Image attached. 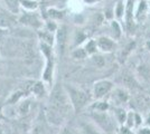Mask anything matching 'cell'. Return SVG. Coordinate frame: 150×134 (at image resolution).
Segmentation results:
<instances>
[{"label": "cell", "instance_id": "obj_19", "mask_svg": "<svg viewBox=\"0 0 150 134\" xmlns=\"http://www.w3.org/2000/svg\"><path fill=\"white\" fill-rule=\"evenodd\" d=\"M96 51V43L94 40H90L86 45V51L88 54H93L94 51Z\"/></svg>", "mask_w": 150, "mask_h": 134}, {"label": "cell", "instance_id": "obj_9", "mask_svg": "<svg viewBox=\"0 0 150 134\" xmlns=\"http://www.w3.org/2000/svg\"><path fill=\"white\" fill-rule=\"evenodd\" d=\"M146 9H147V4H146V1H144V0H141V1L139 2L137 13H136V17H137V19H141V18L144 17V13H146Z\"/></svg>", "mask_w": 150, "mask_h": 134}, {"label": "cell", "instance_id": "obj_6", "mask_svg": "<svg viewBox=\"0 0 150 134\" xmlns=\"http://www.w3.org/2000/svg\"><path fill=\"white\" fill-rule=\"evenodd\" d=\"M125 20H127V25H128V28L130 29L132 27V18H133V2L131 0L128 1V5H127V10H125Z\"/></svg>", "mask_w": 150, "mask_h": 134}, {"label": "cell", "instance_id": "obj_1", "mask_svg": "<svg viewBox=\"0 0 150 134\" xmlns=\"http://www.w3.org/2000/svg\"><path fill=\"white\" fill-rule=\"evenodd\" d=\"M69 106V97L67 92L58 84L56 85L50 97V105L46 111L47 120L54 125H59Z\"/></svg>", "mask_w": 150, "mask_h": 134}, {"label": "cell", "instance_id": "obj_8", "mask_svg": "<svg viewBox=\"0 0 150 134\" xmlns=\"http://www.w3.org/2000/svg\"><path fill=\"white\" fill-rule=\"evenodd\" d=\"M20 21H21L23 24L33 26V27H38V26H39V21H38L37 18H36L35 16H33V15H26V16H24V17L20 19Z\"/></svg>", "mask_w": 150, "mask_h": 134}, {"label": "cell", "instance_id": "obj_26", "mask_svg": "<svg viewBox=\"0 0 150 134\" xmlns=\"http://www.w3.org/2000/svg\"><path fill=\"white\" fill-rule=\"evenodd\" d=\"M40 36H42L43 40L46 41V43H48V44H52V43H53L52 36H50V35H47V34H43V35H40ZM44 41H43V43H44Z\"/></svg>", "mask_w": 150, "mask_h": 134}, {"label": "cell", "instance_id": "obj_32", "mask_svg": "<svg viewBox=\"0 0 150 134\" xmlns=\"http://www.w3.org/2000/svg\"><path fill=\"white\" fill-rule=\"evenodd\" d=\"M85 1H88V2H93V1H96V0H85Z\"/></svg>", "mask_w": 150, "mask_h": 134}, {"label": "cell", "instance_id": "obj_22", "mask_svg": "<svg viewBox=\"0 0 150 134\" xmlns=\"http://www.w3.org/2000/svg\"><path fill=\"white\" fill-rule=\"evenodd\" d=\"M125 83L127 85H129V86H136L137 85V82L134 81V78H132V76H129V75H127L125 76Z\"/></svg>", "mask_w": 150, "mask_h": 134}, {"label": "cell", "instance_id": "obj_31", "mask_svg": "<svg viewBox=\"0 0 150 134\" xmlns=\"http://www.w3.org/2000/svg\"><path fill=\"white\" fill-rule=\"evenodd\" d=\"M147 47L149 48V51H150V41H148V43H147Z\"/></svg>", "mask_w": 150, "mask_h": 134}, {"label": "cell", "instance_id": "obj_16", "mask_svg": "<svg viewBox=\"0 0 150 134\" xmlns=\"http://www.w3.org/2000/svg\"><path fill=\"white\" fill-rule=\"evenodd\" d=\"M93 63L96 65V67L102 68L104 65H105V60L102 56H94L93 57Z\"/></svg>", "mask_w": 150, "mask_h": 134}, {"label": "cell", "instance_id": "obj_14", "mask_svg": "<svg viewBox=\"0 0 150 134\" xmlns=\"http://www.w3.org/2000/svg\"><path fill=\"white\" fill-rule=\"evenodd\" d=\"M29 106H30V103L29 101H24L19 105V113L21 115H25L29 112Z\"/></svg>", "mask_w": 150, "mask_h": 134}, {"label": "cell", "instance_id": "obj_13", "mask_svg": "<svg viewBox=\"0 0 150 134\" xmlns=\"http://www.w3.org/2000/svg\"><path fill=\"white\" fill-rule=\"evenodd\" d=\"M115 115H117V119H118V121L121 123V124H123L125 123V120H127V113H125V111L123 109H117V112H115Z\"/></svg>", "mask_w": 150, "mask_h": 134}, {"label": "cell", "instance_id": "obj_20", "mask_svg": "<svg viewBox=\"0 0 150 134\" xmlns=\"http://www.w3.org/2000/svg\"><path fill=\"white\" fill-rule=\"evenodd\" d=\"M109 107V105L106 103H96L93 105V109H95L99 112H105V109Z\"/></svg>", "mask_w": 150, "mask_h": 134}, {"label": "cell", "instance_id": "obj_5", "mask_svg": "<svg viewBox=\"0 0 150 134\" xmlns=\"http://www.w3.org/2000/svg\"><path fill=\"white\" fill-rule=\"evenodd\" d=\"M98 47L104 51H111L114 47V43L106 37H101L98 40Z\"/></svg>", "mask_w": 150, "mask_h": 134}, {"label": "cell", "instance_id": "obj_21", "mask_svg": "<svg viewBox=\"0 0 150 134\" xmlns=\"http://www.w3.org/2000/svg\"><path fill=\"white\" fill-rule=\"evenodd\" d=\"M21 4H24V7L28 8V9H35L37 8V4L34 1H29V0H21Z\"/></svg>", "mask_w": 150, "mask_h": 134}, {"label": "cell", "instance_id": "obj_29", "mask_svg": "<svg viewBox=\"0 0 150 134\" xmlns=\"http://www.w3.org/2000/svg\"><path fill=\"white\" fill-rule=\"evenodd\" d=\"M123 13V10H122V4H119L118 5V9H117V16H121Z\"/></svg>", "mask_w": 150, "mask_h": 134}, {"label": "cell", "instance_id": "obj_28", "mask_svg": "<svg viewBox=\"0 0 150 134\" xmlns=\"http://www.w3.org/2000/svg\"><path fill=\"white\" fill-rule=\"evenodd\" d=\"M134 124H136V126H138L139 124H141V119H140V116L138 114H134Z\"/></svg>", "mask_w": 150, "mask_h": 134}, {"label": "cell", "instance_id": "obj_34", "mask_svg": "<svg viewBox=\"0 0 150 134\" xmlns=\"http://www.w3.org/2000/svg\"><path fill=\"white\" fill-rule=\"evenodd\" d=\"M0 134H1V130H0Z\"/></svg>", "mask_w": 150, "mask_h": 134}, {"label": "cell", "instance_id": "obj_23", "mask_svg": "<svg viewBox=\"0 0 150 134\" xmlns=\"http://www.w3.org/2000/svg\"><path fill=\"white\" fill-rule=\"evenodd\" d=\"M86 55V53L83 51V49H76V51L73 53V56L75 58H84Z\"/></svg>", "mask_w": 150, "mask_h": 134}, {"label": "cell", "instance_id": "obj_3", "mask_svg": "<svg viewBox=\"0 0 150 134\" xmlns=\"http://www.w3.org/2000/svg\"><path fill=\"white\" fill-rule=\"evenodd\" d=\"M112 88V83L110 81H99L94 84L93 87V95L95 98H101L108 94Z\"/></svg>", "mask_w": 150, "mask_h": 134}, {"label": "cell", "instance_id": "obj_15", "mask_svg": "<svg viewBox=\"0 0 150 134\" xmlns=\"http://www.w3.org/2000/svg\"><path fill=\"white\" fill-rule=\"evenodd\" d=\"M31 134H46L44 125L40 124V123H37L36 125H34L33 131H31Z\"/></svg>", "mask_w": 150, "mask_h": 134}, {"label": "cell", "instance_id": "obj_17", "mask_svg": "<svg viewBox=\"0 0 150 134\" xmlns=\"http://www.w3.org/2000/svg\"><path fill=\"white\" fill-rule=\"evenodd\" d=\"M23 92L21 91H18V92H16V93H13V96L9 98V101H8V104H13V103L18 102V100L23 96Z\"/></svg>", "mask_w": 150, "mask_h": 134}, {"label": "cell", "instance_id": "obj_27", "mask_svg": "<svg viewBox=\"0 0 150 134\" xmlns=\"http://www.w3.org/2000/svg\"><path fill=\"white\" fill-rule=\"evenodd\" d=\"M120 134H133L131 132V130L129 128H127V126H122V128H120Z\"/></svg>", "mask_w": 150, "mask_h": 134}, {"label": "cell", "instance_id": "obj_30", "mask_svg": "<svg viewBox=\"0 0 150 134\" xmlns=\"http://www.w3.org/2000/svg\"><path fill=\"white\" fill-rule=\"evenodd\" d=\"M139 134H150V128H141L139 131Z\"/></svg>", "mask_w": 150, "mask_h": 134}, {"label": "cell", "instance_id": "obj_35", "mask_svg": "<svg viewBox=\"0 0 150 134\" xmlns=\"http://www.w3.org/2000/svg\"><path fill=\"white\" fill-rule=\"evenodd\" d=\"M0 116H1V115H0Z\"/></svg>", "mask_w": 150, "mask_h": 134}, {"label": "cell", "instance_id": "obj_33", "mask_svg": "<svg viewBox=\"0 0 150 134\" xmlns=\"http://www.w3.org/2000/svg\"><path fill=\"white\" fill-rule=\"evenodd\" d=\"M55 1H57V2H64L65 0H55Z\"/></svg>", "mask_w": 150, "mask_h": 134}, {"label": "cell", "instance_id": "obj_2", "mask_svg": "<svg viewBox=\"0 0 150 134\" xmlns=\"http://www.w3.org/2000/svg\"><path fill=\"white\" fill-rule=\"evenodd\" d=\"M67 93H69L67 95L69 97L71 104H72V106H73L75 112H79L82 107H84V105L86 104L88 100V94L84 91L73 88V87H69L67 88Z\"/></svg>", "mask_w": 150, "mask_h": 134}, {"label": "cell", "instance_id": "obj_10", "mask_svg": "<svg viewBox=\"0 0 150 134\" xmlns=\"http://www.w3.org/2000/svg\"><path fill=\"white\" fill-rule=\"evenodd\" d=\"M7 4L8 9L11 11V13H18L19 9V0H5Z\"/></svg>", "mask_w": 150, "mask_h": 134}, {"label": "cell", "instance_id": "obj_11", "mask_svg": "<svg viewBox=\"0 0 150 134\" xmlns=\"http://www.w3.org/2000/svg\"><path fill=\"white\" fill-rule=\"evenodd\" d=\"M115 96L118 97V100H119L121 103H125L128 100H129V95H128V93L125 92V91H123V89H117L115 91Z\"/></svg>", "mask_w": 150, "mask_h": 134}, {"label": "cell", "instance_id": "obj_25", "mask_svg": "<svg viewBox=\"0 0 150 134\" xmlns=\"http://www.w3.org/2000/svg\"><path fill=\"white\" fill-rule=\"evenodd\" d=\"M58 134H73V131H72V128H69V126H64V128H62V130L59 131Z\"/></svg>", "mask_w": 150, "mask_h": 134}, {"label": "cell", "instance_id": "obj_18", "mask_svg": "<svg viewBox=\"0 0 150 134\" xmlns=\"http://www.w3.org/2000/svg\"><path fill=\"white\" fill-rule=\"evenodd\" d=\"M125 123H127V128H132L134 126V114L133 113H129L127 115V120H125Z\"/></svg>", "mask_w": 150, "mask_h": 134}, {"label": "cell", "instance_id": "obj_12", "mask_svg": "<svg viewBox=\"0 0 150 134\" xmlns=\"http://www.w3.org/2000/svg\"><path fill=\"white\" fill-rule=\"evenodd\" d=\"M33 92H34L36 95H42V94H44V92H45L44 84L42 83V82H37V83L33 86Z\"/></svg>", "mask_w": 150, "mask_h": 134}, {"label": "cell", "instance_id": "obj_24", "mask_svg": "<svg viewBox=\"0 0 150 134\" xmlns=\"http://www.w3.org/2000/svg\"><path fill=\"white\" fill-rule=\"evenodd\" d=\"M50 13V16L52 17V18H57V19H59V18H62L63 17V13H61V11H57V10H50L48 11Z\"/></svg>", "mask_w": 150, "mask_h": 134}, {"label": "cell", "instance_id": "obj_7", "mask_svg": "<svg viewBox=\"0 0 150 134\" xmlns=\"http://www.w3.org/2000/svg\"><path fill=\"white\" fill-rule=\"evenodd\" d=\"M15 22V20L13 19V17L8 13L1 11L0 13V26L1 27H9Z\"/></svg>", "mask_w": 150, "mask_h": 134}, {"label": "cell", "instance_id": "obj_4", "mask_svg": "<svg viewBox=\"0 0 150 134\" xmlns=\"http://www.w3.org/2000/svg\"><path fill=\"white\" fill-rule=\"evenodd\" d=\"M66 28L62 26L61 28H58L57 30V43H58V48L59 51L63 53L64 51V47H65V43H66Z\"/></svg>", "mask_w": 150, "mask_h": 134}]
</instances>
